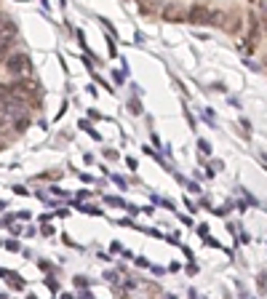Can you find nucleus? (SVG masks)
<instances>
[{"label":"nucleus","instance_id":"1","mask_svg":"<svg viewBox=\"0 0 267 299\" xmlns=\"http://www.w3.org/2000/svg\"><path fill=\"white\" fill-rule=\"evenodd\" d=\"M8 94H11V99L30 104L35 99V94H38V88H35L32 80H19V83H11V86H8Z\"/></svg>","mask_w":267,"mask_h":299},{"label":"nucleus","instance_id":"2","mask_svg":"<svg viewBox=\"0 0 267 299\" xmlns=\"http://www.w3.org/2000/svg\"><path fill=\"white\" fill-rule=\"evenodd\" d=\"M6 70H8L11 75H27L30 70H32V62H30L27 54H11L6 59Z\"/></svg>","mask_w":267,"mask_h":299},{"label":"nucleus","instance_id":"3","mask_svg":"<svg viewBox=\"0 0 267 299\" xmlns=\"http://www.w3.org/2000/svg\"><path fill=\"white\" fill-rule=\"evenodd\" d=\"M160 19L163 21H182V19H187V14H184V8H182V3H166L163 8H160Z\"/></svg>","mask_w":267,"mask_h":299},{"label":"nucleus","instance_id":"4","mask_svg":"<svg viewBox=\"0 0 267 299\" xmlns=\"http://www.w3.org/2000/svg\"><path fill=\"white\" fill-rule=\"evenodd\" d=\"M208 16H211V11H208L203 3H192L190 11H187V21H190V25H208Z\"/></svg>","mask_w":267,"mask_h":299},{"label":"nucleus","instance_id":"5","mask_svg":"<svg viewBox=\"0 0 267 299\" xmlns=\"http://www.w3.org/2000/svg\"><path fill=\"white\" fill-rule=\"evenodd\" d=\"M14 35H16V25H14V21H6V25H0V43L11 40Z\"/></svg>","mask_w":267,"mask_h":299},{"label":"nucleus","instance_id":"6","mask_svg":"<svg viewBox=\"0 0 267 299\" xmlns=\"http://www.w3.org/2000/svg\"><path fill=\"white\" fill-rule=\"evenodd\" d=\"M208 25H214V27H225V25H227V16H225V11H214V14L208 16Z\"/></svg>","mask_w":267,"mask_h":299},{"label":"nucleus","instance_id":"7","mask_svg":"<svg viewBox=\"0 0 267 299\" xmlns=\"http://www.w3.org/2000/svg\"><path fill=\"white\" fill-rule=\"evenodd\" d=\"M8 54H11V40L0 43V62H6V59H8Z\"/></svg>","mask_w":267,"mask_h":299},{"label":"nucleus","instance_id":"8","mask_svg":"<svg viewBox=\"0 0 267 299\" xmlns=\"http://www.w3.org/2000/svg\"><path fill=\"white\" fill-rule=\"evenodd\" d=\"M264 11H267V0H264Z\"/></svg>","mask_w":267,"mask_h":299},{"label":"nucleus","instance_id":"9","mask_svg":"<svg viewBox=\"0 0 267 299\" xmlns=\"http://www.w3.org/2000/svg\"><path fill=\"white\" fill-rule=\"evenodd\" d=\"M251 3H259V0H251Z\"/></svg>","mask_w":267,"mask_h":299},{"label":"nucleus","instance_id":"10","mask_svg":"<svg viewBox=\"0 0 267 299\" xmlns=\"http://www.w3.org/2000/svg\"><path fill=\"white\" fill-rule=\"evenodd\" d=\"M0 147H3V139H0Z\"/></svg>","mask_w":267,"mask_h":299}]
</instances>
